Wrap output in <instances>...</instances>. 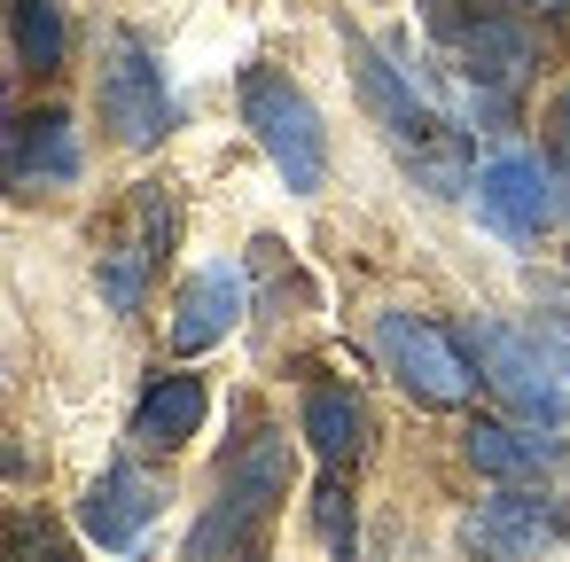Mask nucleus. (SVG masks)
<instances>
[{
    "label": "nucleus",
    "instance_id": "obj_5",
    "mask_svg": "<svg viewBox=\"0 0 570 562\" xmlns=\"http://www.w3.org/2000/svg\"><path fill=\"white\" fill-rule=\"evenodd\" d=\"M102 118L126 149H157L173 134V87L157 71V56L134 40V32H110V56H102Z\"/></svg>",
    "mask_w": 570,
    "mask_h": 562
},
{
    "label": "nucleus",
    "instance_id": "obj_16",
    "mask_svg": "<svg viewBox=\"0 0 570 562\" xmlns=\"http://www.w3.org/2000/svg\"><path fill=\"white\" fill-rule=\"evenodd\" d=\"M9 32H17V63L24 71H63V48H71L63 0H9Z\"/></svg>",
    "mask_w": 570,
    "mask_h": 562
},
{
    "label": "nucleus",
    "instance_id": "obj_15",
    "mask_svg": "<svg viewBox=\"0 0 570 562\" xmlns=\"http://www.w3.org/2000/svg\"><path fill=\"white\" fill-rule=\"evenodd\" d=\"M305 445L328 461V476H344L352 469V453H360V398L352 391H305Z\"/></svg>",
    "mask_w": 570,
    "mask_h": 562
},
{
    "label": "nucleus",
    "instance_id": "obj_12",
    "mask_svg": "<svg viewBox=\"0 0 570 562\" xmlns=\"http://www.w3.org/2000/svg\"><path fill=\"white\" fill-rule=\"evenodd\" d=\"M196 422H204V383L196 375H157L149 398L134 406V445L173 453L180 437H196Z\"/></svg>",
    "mask_w": 570,
    "mask_h": 562
},
{
    "label": "nucleus",
    "instance_id": "obj_1",
    "mask_svg": "<svg viewBox=\"0 0 570 562\" xmlns=\"http://www.w3.org/2000/svg\"><path fill=\"white\" fill-rule=\"evenodd\" d=\"M352 79H360L367 118L383 126V141L414 165V180H422L430 196H461V141H453L445 118L414 95V79H399V63L375 56V48H352Z\"/></svg>",
    "mask_w": 570,
    "mask_h": 562
},
{
    "label": "nucleus",
    "instance_id": "obj_13",
    "mask_svg": "<svg viewBox=\"0 0 570 562\" xmlns=\"http://www.w3.org/2000/svg\"><path fill=\"white\" fill-rule=\"evenodd\" d=\"M469 461L484 476H508V484H531L547 469H562V445L539 437V430H508V422H476L469 430Z\"/></svg>",
    "mask_w": 570,
    "mask_h": 562
},
{
    "label": "nucleus",
    "instance_id": "obj_9",
    "mask_svg": "<svg viewBox=\"0 0 570 562\" xmlns=\"http://www.w3.org/2000/svg\"><path fill=\"white\" fill-rule=\"evenodd\" d=\"M554 539H562V507L539 500V492H492L461 523V546L476 562H539Z\"/></svg>",
    "mask_w": 570,
    "mask_h": 562
},
{
    "label": "nucleus",
    "instance_id": "obj_2",
    "mask_svg": "<svg viewBox=\"0 0 570 562\" xmlns=\"http://www.w3.org/2000/svg\"><path fill=\"white\" fill-rule=\"evenodd\" d=\"M492 391L508 406H523L531 422H570V336L562 328H508V321H476L469 328Z\"/></svg>",
    "mask_w": 570,
    "mask_h": 562
},
{
    "label": "nucleus",
    "instance_id": "obj_4",
    "mask_svg": "<svg viewBox=\"0 0 570 562\" xmlns=\"http://www.w3.org/2000/svg\"><path fill=\"white\" fill-rule=\"evenodd\" d=\"M282 492H289V445H282V437H250V445L219 469V500H212L204 523L188 531V562H235L243 539L274 515Z\"/></svg>",
    "mask_w": 570,
    "mask_h": 562
},
{
    "label": "nucleus",
    "instance_id": "obj_7",
    "mask_svg": "<svg viewBox=\"0 0 570 562\" xmlns=\"http://www.w3.org/2000/svg\"><path fill=\"white\" fill-rule=\"evenodd\" d=\"M79 134L63 110H24L0 126V188L9 196H48V188H71L79 180Z\"/></svg>",
    "mask_w": 570,
    "mask_h": 562
},
{
    "label": "nucleus",
    "instance_id": "obj_3",
    "mask_svg": "<svg viewBox=\"0 0 570 562\" xmlns=\"http://www.w3.org/2000/svg\"><path fill=\"white\" fill-rule=\"evenodd\" d=\"M243 126L258 134V149L274 157V172L289 180V196H313L328 180V134H321V110L305 102V87L274 63L243 71Z\"/></svg>",
    "mask_w": 570,
    "mask_h": 562
},
{
    "label": "nucleus",
    "instance_id": "obj_11",
    "mask_svg": "<svg viewBox=\"0 0 570 562\" xmlns=\"http://www.w3.org/2000/svg\"><path fill=\"white\" fill-rule=\"evenodd\" d=\"M149 515H157V484H149L134 461L102 469V476L87 484V500H79V523H87V539H102V546H134V539L149 531Z\"/></svg>",
    "mask_w": 570,
    "mask_h": 562
},
{
    "label": "nucleus",
    "instance_id": "obj_18",
    "mask_svg": "<svg viewBox=\"0 0 570 562\" xmlns=\"http://www.w3.org/2000/svg\"><path fill=\"white\" fill-rule=\"evenodd\" d=\"M0 562H79V554H71V539L48 515H17L9 539H0Z\"/></svg>",
    "mask_w": 570,
    "mask_h": 562
},
{
    "label": "nucleus",
    "instance_id": "obj_17",
    "mask_svg": "<svg viewBox=\"0 0 570 562\" xmlns=\"http://www.w3.org/2000/svg\"><path fill=\"white\" fill-rule=\"evenodd\" d=\"M149 266H157V243H110L102 250V305L110 313H134L141 305V289H149Z\"/></svg>",
    "mask_w": 570,
    "mask_h": 562
},
{
    "label": "nucleus",
    "instance_id": "obj_14",
    "mask_svg": "<svg viewBox=\"0 0 570 562\" xmlns=\"http://www.w3.org/2000/svg\"><path fill=\"white\" fill-rule=\"evenodd\" d=\"M461 56H469V79H500V87H515L523 71H531V40H523V24H508V17H476V24H461Z\"/></svg>",
    "mask_w": 570,
    "mask_h": 562
},
{
    "label": "nucleus",
    "instance_id": "obj_6",
    "mask_svg": "<svg viewBox=\"0 0 570 562\" xmlns=\"http://www.w3.org/2000/svg\"><path fill=\"white\" fill-rule=\"evenodd\" d=\"M375 352H383V367H391L422 406H461L469 383H476V375L461 367L453 336L430 328V321H414V313H383V321H375Z\"/></svg>",
    "mask_w": 570,
    "mask_h": 562
},
{
    "label": "nucleus",
    "instance_id": "obj_19",
    "mask_svg": "<svg viewBox=\"0 0 570 562\" xmlns=\"http://www.w3.org/2000/svg\"><path fill=\"white\" fill-rule=\"evenodd\" d=\"M554 165L570 172V87L554 95Z\"/></svg>",
    "mask_w": 570,
    "mask_h": 562
},
{
    "label": "nucleus",
    "instance_id": "obj_10",
    "mask_svg": "<svg viewBox=\"0 0 570 562\" xmlns=\"http://www.w3.org/2000/svg\"><path fill=\"white\" fill-rule=\"evenodd\" d=\"M243 297H250V282H243V266H235V258H212V266H196V274L180 282L173 344H180V352H204V344H219V336L243 321Z\"/></svg>",
    "mask_w": 570,
    "mask_h": 562
},
{
    "label": "nucleus",
    "instance_id": "obj_8",
    "mask_svg": "<svg viewBox=\"0 0 570 562\" xmlns=\"http://www.w3.org/2000/svg\"><path fill=\"white\" fill-rule=\"evenodd\" d=\"M554 211V188H547V165L531 149H492L476 165V219L500 235V243H531Z\"/></svg>",
    "mask_w": 570,
    "mask_h": 562
}]
</instances>
